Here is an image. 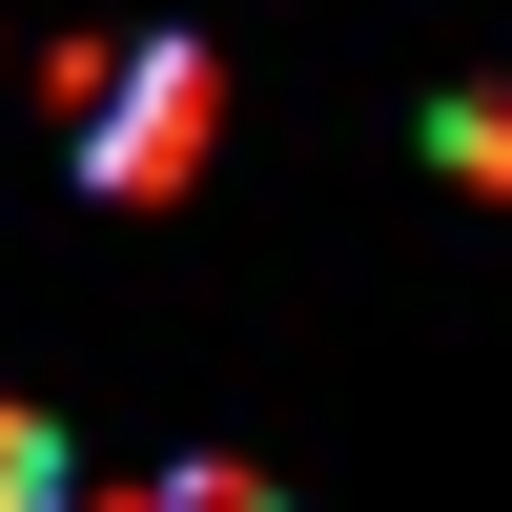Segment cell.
Returning a JSON list of instances; mask_svg holds the SVG:
<instances>
[{
    "label": "cell",
    "mask_w": 512,
    "mask_h": 512,
    "mask_svg": "<svg viewBox=\"0 0 512 512\" xmlns=\"http://www.w3.org/2000/svg\"><path fill=\"white\" fill-rule=\"evenodd\" d=\"M185 103H205V62L144 41V62L103 82V144H82V164H103V185H164V164H185Z\"/></svg>",
    "instance_id": "cell-1"
},
{
    "label": "cell",
    "mask_w": 512,
    "mask_h": 512,
    "mask_svg": "<svg viewBox=\"0 0 512 512\" xmlns=\"http://www.w3.org/2000/svg\"><path fill=\"white\" fill-rule=\"evenodd\" d=\"M0 512H82V472H62V431H41V410H0Z\"/></svg>",
    "instance_id": "cell-2"
},
{
    "label": "cell",
    "mask_w": 512,
    "mask_h": 512,
    "mask_svg": "<svg viewBox=\"0 0 512 512\" xmlns=\"http://www.w3.org/2000/svg\"><path fill=\"white\" fill-rule=\"evenodd\" d=\"M123 512H287V492H267V472H144Z\"/></svg>",
    "instance_id": "cell-3"
}]
</instances>
